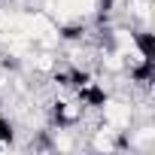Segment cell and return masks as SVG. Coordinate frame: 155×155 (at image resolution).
I'll list each match as a JSON object with an SVG mask.
<instances>
[{
  "label": "cell",
  "instance_id": "cell-1",
  "mask_svg": "<svg viewBox=\"0 0 155 155\" xmlns=\"http://www.w3.org/2000/svg\"><path fill=\"white\" fill-rule=\"evenodd\" d=\"M97 116L104 125L116 128V131H128L134 122H137V107L131 97H122V94H104L101 104H97Z\"/></svg>",
  "mask_w": 155,
  "mask_h": 155
},
{
  "label": "cell",
  "instance_id": "cell-2",
  "mask_svg": "<svg viewBox=\"0 0 155 155\" xmlns=\"http://www.w3.org/2000/svg\"><path fill=\"white\" fill-rule=\"evenodd\" d=\"M88 149H91V152H101V155L125 152V134L101 122L97 128H91V131H88Z\"/></svg>",
  "mask_w": 155,
  "mask_h": 155
}]
</instances>
